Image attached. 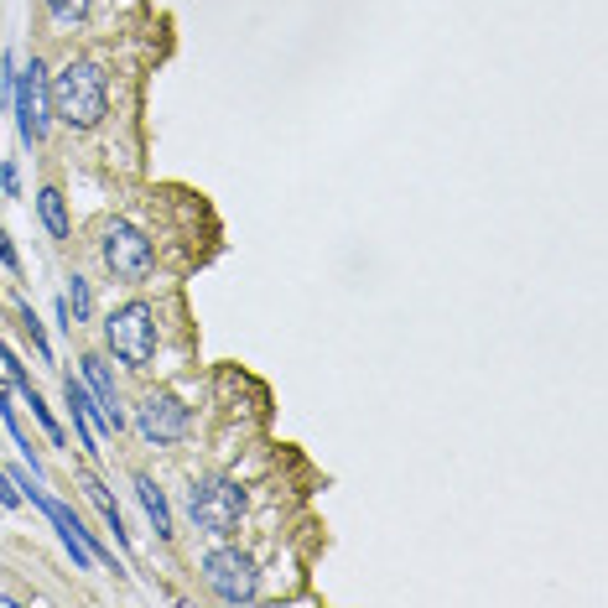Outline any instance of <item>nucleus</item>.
Returning <instances> with one entry per match:
<instances>
[{
  "label": "nucleus",
  "instance_id": "4468645a",
  "mask_svg": "<svg viewBox=\"0 0 608 608\" xmlns=\"http://www.w3.org/2000/svg\"><path fill=\"white\" fill-rule=\"evenodd\" d=\"M89 6H94V0H47V16L58 26H78L89 16Z\"/></svg>",
  "mask_w": 608,
  "mask_h": 608
},
{
  "label": "nucleus",
  "instance_id": "9d476101",
  "mask_svg": "<svg viewBox=\"0 0 608 608\" xmlns=\"http://www.w3.org/2000/svg\"><path fill=\"white\" fill-rule=\"evenodd\" d=\"M37 214H42V224H47L52 240H68V203H63L58 188H42L37 193Z\"/></svg>",
  "mask_w": 608,
  "mask_h": 608
},
{
  "label": "nucleus",
  "instance_id": "f257e3e1",
  "mask_svg": "<svg viewBox=\"0 0 608 608\" xmlns=\"http://www.w3.org/2000/svg\"><path fill=\"white\" fill-rule=\"evenodd\" d=\"M47 104L68 130H94L104 115H110V78H104L99 63L73 58V63H63L58 73H52Z\"/></svg>",
  "mask_w": 608,
  "mask_h": 608
},
{
  "label": "nucleus",
  "instance_id": "dca6fc26",
  "mask_svg": "<svg viewBox=\"0 0 608 608\" xmlns=\"http://www.w3.org/2000/svg\"><path fill=\"white\" fill-rule=\"evenodd\" d=\"M0 505H6V510H16V505H21V489H16V479H11L6 468H0Z\"/></svg>",
  "mask_w": 608,
  "mask_h": 608
},
{
  "label": "nucleus",
  "instance_id": "f8f14e48",
  "mask_svg": "<svg viewBox=\"0 0 608 608\" xmlns=\"http://www.w3.org/2000/svg\"><path fill=\"white\" fill-rule=\"evenodd\" d=\"M84 494H89V499H94V505H99V515H104V520H110V531H115V541L125 546V520H120V505H115V494H110V489H104L99 479H84Z\"/></svg>",
  "mask_w": 608,
  "mask_h": 608
},
{
  "label": "nucleus",
  "instance_id": "423d86ee",
  "mask_svg": "<svg viewBox=\"0 0 608 608\" xmlns=\"http://www.w3.org/2000/svg\"><path fill=\"white\" fill-rule=\"evenodd\" d=\"M16 130H21V141H42L47 136V120H52V104H47V68L32 58L21 73H16Z\"/></svg>",
  "mask_w": 608,
  "mask_h": 608
},
{
  "label": "nucleus",
  "instance_id": "20e7f679",
  "mask_svg": "<svg viewBox=\"0 0 608 608\" xmlns=\"http://www.w3.org/2000/svg\"><path fill=\"white\" fill-rule=\"evenodd\" d=\"M188 510H193L198 531L229 536L234 525H240V515H245V494H240V484H229V479H203L188 494Z\"/></svg>",
  "mask_w": 608,
  "mask_h": 608
},
{
  "label": "nucleus",
  "instance_id": "f03ea898",
  "mask_svg": "<svg viewBox=\"0 0 608 608\" xmlns=\"http://www.w3.org/2000/svg\"><path fill=\"white\" fill-rule=\"evenodd\" d=\"M104 343H110V354L130 369H146L151 354H156V312L146 302H125L104 317Z\"/></svg>",
  "mask_w": 608,
  "mask_h": 608
},
{
  "label": "nucleus",
  "instance_id": "39448f33",
  "mask_svg": "<svg viewBox=\"0 0 608 608\" xmlns=\"http://www.w3.org/2000/svg\"><path fill=\"white\" fill-rule=\"evenodd\" d=\"M203 577H208V588H214L224 603H250L260 593L255 562L245 557V551H229V546L208 551V557H203Z\"/></svg>",
  "mask_w": 608,
  "mask_h": 608
},
{
  "label": "nucleus",
  "instance_id": "2eb2a0df",
  "mask_svg": "<svg viewBox=\"0 0 608 608\" xmlns=\"http://www.w3.org/2000/svg\"><path fill=\"white\" fill-rule=\"evenodd\" d=\"M21 328H26V338H32V349H37L42 359H52V343H47V333H42V323H37L32 312H26V323H21Z\"/></svg>",
  "mask_w": 608,
  "mask_h": 608
},
{
  "label": "nucleus",
  "instance_id": "0eeeda50",
  "mask_svg": "<svg viewBox=\"0 0 608 608\" xmlns=\"http://www.w3.org/2000/svg\"><path fill=\"white\" fill-rule=\"evenodd\" d=\"M136 432L151 442V447H172L188 437V406L177 401V395H146V401L136 406Z\"/></svg>",
  "mask_w": 608,
  "mask_h": 608
},
{
  "label": "nucleus",
  "instance_id": "1a4fd4ad",
  "mask_svg": "<svg viewBox=\"0 0 608 608\" xmlns=\"http://www.w3.org/2000/svg\"><path fill=\"white\" fill-rule=\"evenodd\" d=\"M0 364H6V375H11V385L21 390V401L32 406V416L42 421V432H47L52 442H63V427H58V416L47 411V401H42V390L32 385V375H26V364H21V359L11 354V343H0Z\"/></svg>",
  "mask_w": 608,
  "mask_h": 608
},
{
  "label": "nucleus",
  "instance_id": "7ed1b4c3",
  "mask_svg": "<svg viewBox=\"0 0 608 608\" xmlns=\"http://www.w3.org/2000/svg\"><path fill=\"white\" fill-rule=\"evenodd\" d=\"M99 255H104V271H110L115 281H146V276H151V266H156L151 240H146V234H141L136 224H125V219H115L110 229H104Z\"/></svg>",
  "mask_w": 608,
  "mask_h": 608
},
{
  "label": "nucleus",
  "instance_id": "9b49d317",
  "mask_svg": "<svg viewBox=\"0 0 608 608\" xmlns=\"http://www.w3.org/2000/svg\"><path fill=\"white\" fill-rule=\"evenodd\" d=\"M136 494H141V505H146V515H151V525H156V536H172V510H167V494L156 489L146 473L136 479Z\"/></svg>",
  "mask_w": 608,
  "mask_h": 608
},
{
  "label": "nucleus",
  "instance_id": "f3484780",
  "mask_svg": "<svg viewBox=\"0 0 608 608\" xmlns=\"http://www.w3.org/2000/svg\"><path fill=\"white\" fill-rule=\"evenodd\" d=\"M0 266H6V271H21V255H16V245H11L6 229H0Z\"/></svg>",
  "mask_w": 608,
  "mask_h": 608
},
{
  "label": "nucleus",
  "instance_id": "ddd939ff",
  "mask_svg": "<svg viewBox=\"0 0 608 608\" xmlns=\"http://www.w3.org/2000/svg\"><path fill=\"white\" fill-rule=\"evenodd\" d=\"M63 307H68V317H73V328H78V323H89V312H94V297H89L84 276H73V281H68V292H63Z\"/></svg>",
  "mask_w": 608,
  "mask_h": 608
},
{
  "label": "nucleus",
  "instance_id": "a211bd4d",
  "mask_svg": "<svg viewBox=\"0 0 608 608\" xmlns=\"http://www.w3.org/2000/svg\"><path fill=\"white\" fill-rule=\"evenodd\" d=\"M0 182H6V193H11V198L21 193V172H16V162H6V167H0Z\"/></svg>",
  "mask_w": 608,
  "mask_h": 608
},
{
  "label": "nucleus",
  "instance_id": "6e6552de",
  "mask_svg": "<svg viewBox=\"0 0 608 608\" xmlns=\"http://www.w3.org/2000/svg\"><path fill=\"white\" fill-rule=\"evenodd\" d=\"M84 390L94 395V427L99 432H120L125 416H120V401H115V380H110V369H104L99 354L84 359Z\"/></svg>",
  "mask_w": 608,
  "mask_h": 608
}]
</instances>
